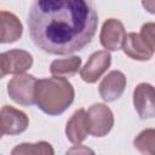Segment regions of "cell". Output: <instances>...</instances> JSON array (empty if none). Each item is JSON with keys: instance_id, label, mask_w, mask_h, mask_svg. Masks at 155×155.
<instances>
[{"instance_id": "cell-18", "label": "cell", "mask_w": 155, "mask_h": 155, "mask_svg": "<svg viewBox=\"0 0 155 155\" xmlns=\"http://www.w3.org/2000/svg\"><path fill=\"white\" fill-rule=\"evenodd\" d=\"M142 5L149 13H154V0H142Z\"/></svg>"}, {"instance_id": "cell-12", "label": "cell", "mask_w": 155, "mask_h": 155, "mask_svg": "<svg viewBox=\"0 0 155 155\" xmlns=\"http://www.w3.org/2000/svg\"><path fill=\"white\" fill-rule=\"evenodd\" d=\"M23 27L18 17L8 11H0V44H11L21 39Z\"/></svg>"}, {"instance_id": "cell-10", "label": "cell", "mask_w": 155, "mask_h": 155, "mask_svg": "<svg viewBox=\"0 0 155 155\" xmlns=\"http://www.w3.org/2000/svg\"><path fill=\"white\" fill-rule=\"evenodd\" d=\"M121 48L124 50L125 54L136 61H148L154 54V48L149 46L139 33L126 34Z\"/></svg>"}, {"instance_id": "cell-5", "label": "cell", "mask_w": 155, "mask_h": 155, "mask_svg": "<svg viewBox=\"0 0 155 155\" xmlns=\"http://www.w3.org/2000/svg\"><path fill=\"white\" fill-rule=\"evenodd\" d=\"M29 119L25 113L11 105H4L0 109V131L2 134L15 136L28 128Z\"/></svg>"}, {"instance_id": "cell-2", "label": "cell", "mask_w": 155, "mask_h": 155, "mask_svg": "<svg viewBox=\"0 0 155 155\" xmlns=\"http://www.w3.org/2000/svg\"><path fill=\"white\" fill-rule=\"evenodd\" d=\"M74 87L63 76L36 80L35 103L40 110L48 115H59L64 113L74 102Z\"/></svg>"}, {"instance_id": "cell-21", "label": "cell", "mask_w": 155, "mask_h": 155, "mask_svg": "<svg viewBox=\"0 0 155 155\" xmlns=\"http://www.w3.org/2000/svg\"><path fill=\"white\" fill-rule=\"evenodd\" d=\"M1 136H2V132H1V131H0V138H1Z\"/></svg>"}, {"instance_id": "cell-19", "label": "cell", "mask_w": 155, "mask_h": 155, "mask_svg": "<svg viewBox=\"0 0 155 155\" xmlns=\"http://www.w3.org/2000/svg\"><path fill=\"white\" fill-rule=\"evenodd\" d=\"M68 153H93V150H91L88 148H73Z\"/></svg>"}, {"instance_id": "cell-6", "label": "cell", "mask_w": 155, "mask_h": 155, "mask_svg": "<svg viewBox=\"0 0 155 155\" xmlns=\"http://www.w3.org/2000/svg\"><path fill=\"white\" fill-rule=\"evenodd\" d=\"M111 63V56L107 50L96 51L93 52L84 68L80 70L81 79L87 84L96 82L110 67Z\"/></svg>"}, {"instance_id": "cell-13", "label": "cell", "mask_w": 155, "mask_h": 155, "mask_svg": "<svg viewBox=\"0 0 155 155\" xmlns=\"http://www.w3.org/2000/svg\"><path fill=\"white\" fill-rule=\"evenodd\" d=\"M88 134L87 124H86V110L79 109L76 110L65 126V136L75 145L82 143Z\"/></svg>"}, {"instance_id": "cell-9", "label": "cell", "mask_w": 155, "mask_h": 155, "mask_svg": "<svg viewBox=\"0 0 155 155\" xmlns=\"http://www.w3.org/2000/svg\"><path fill=\"white\" fill-rule=\"evenodd\" d=\"M126 87V76L120 70H111L99 84V96L105 102H114L121 97Z\"/></svg>"}, {"instance_id": "cell-4", "label": "cell", "mask_w": 155, "mask_h": 155, "mask_svg": "<svg viewBox=\"0 0 155 155\" xmlns=\"http://www.w3.org/2000/svg\"><path fill=\"white\" fill-rule=\"evenodd\" d=\"M87 131L94 137L107 136L114 126V115L105 104L96 103L86 111Z\"/></svg>"}, {"instance_id": "cell-8", "label": "cell", "mask_w": 155, "mask_h": 155, "mask_svg": "<svg viewBox=\"0 0 155 155\" xmlns=\"http://www.w3.org/2000/svg\"><path fill=\"white\" fill-rule=\"evenodd\" d=\"M133 105L142 120L153 119L154 109V87L150 84L140 82L133 91Z\"/></svg>"}, {"instance_id": "cell-14", "label": "cell", "mask_w": 155, "mask_h": 155, "mask_svg": "<svg viewBox=\"0 0 155 155\" xmlns=\"http://www.w3.org/2000/svg\"><path fill=\"white\" fill-rule=\"evenodd\" d=\"M81 65V58L73 56L70 58L56 59L50 65V71L52 75L57 76H71L78 73Z\"/></svg>"}, {"instance_id": "cell-3", "label": "cell", "mask_w": 155, "mask_h": 155, "mask_svg": "<svg viewBox=\"0 0 155 155\" xmlns=\"http://www.w3.org/2000/svg\"><path fill=\"white\" fill-rule=\"evenodd\" d=\"M36 79L29 74H16L7 84V93L10 98L21 105L28 107L35 103Z\"/></svg>"}, {"instance_id": "cell-15", "label": "cell", "mask_w": 155, "mask_h": 155, "mask_svg": "<svg viewBox=\"0 0 155 155\" xmlns=\"http://www.w3.org/2000/svg\"><path fill=\"white\" fill-rule=\"evenodd\" d=\"M13 155H53L54 150L47 142L38 143H22L17 145L12 151Z\"/></svg>"}, {"instance_id": "cell-1", "label": "cell", "mask_w": 155, "mask_h": 155, "mask_svg": "<svg viewBox=\"0 0 155 155\" xmlns=\"http://www.w3.org/2000/svg\"><path fill=\"white\" fill-rule=\"evenodd\" d=\"M98 25L93 0H34L28 28L34 44L51 54H69L88 45Z\"/></svg>"}, {"instance_id": "cell-20", "label": "cell", "mask_w": 155, "mask_h": 155, "mask_svg": "<svg viewBox=\"0 0 155 155\" xmlns=\"http://www.w3.org/2000/svg\"><path fill=\"white\" fill-rule=\"evenodd\" d=\"M6 75V70L4 67V61H2V53H0V79H2Z\"/></svg>"}, {"instance_id": "cell-7", "label": "cell", "mask_w": 155, "mask_h": 155, "mask_svg": "<svg viewBox=\"0 0 155 155\" xmlns=\"http://www.w3.org/2000/svg\"><path fill=\"white\" fill-rule=\"evenodd\" d=\"M126 38V30L124 24L115 18L107 19L101 29V44L105 50L117 51L122 47Z\"/></svg>"}, {"instance_id": "cell-16", "label": "cell", "mask_w": 155, "mask_h": 155, "mask_svg": "<svg viewBox=\"0 0 155 155\" xmlns=\"http://www.w3.org/2000/svg\"><path fill=\"white\" fill-rule=\"evenodd\" d=\"M134 148H137L140 153L154 155L155 154V131L153 128H148L142 131L133 140Z\"/></svg>"}, {"instance_id": "cell-11", "label": "cell", "mask_w": 155, "mask_h": 155, "mask_svg": "<svg viewBox=\"0 0 155 155\" xmlns=\"http://www.w3.org/2000/svg\"><path fill=\"white\" fill-rule=\"evenodd\" d=\"M6 74H22L33 65V56L24 50H10L2 53Z\"/></svg>"}, {"instance_id": "cell-17", "label": "cell", "mask_w": 155, "mask_h": 155, "mask_svg": "<svg viewBox=\"0 0 155 155\" xmlns=\"http://www.w3.org/2000/svg\"><path fill=\"white\" fill-rule=\"evenodd\" d=\"M142 38L149 44L150 47L155 48V24L154 23H145L142 25L140 28V33Z\"/></svg>"}]
</instances>
